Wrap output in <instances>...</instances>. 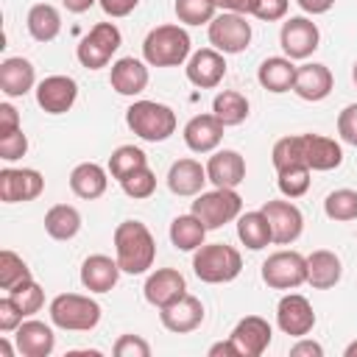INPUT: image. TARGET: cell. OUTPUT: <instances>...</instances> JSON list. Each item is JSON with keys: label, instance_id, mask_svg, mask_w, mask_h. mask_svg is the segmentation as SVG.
<instances>
[{"label": "cell", "instance_id": "1", "mask_svg": "<svg viewBox=\"0 0 357 357\" xmlns=\"http://www.w3.org/2000/svg\"><path fill=\"white\" fill-rule=\"evenodd\" d=\"M114 259L123 273H145L156 259V240L142 220H123L114 229Z\"/></svg>", "mask_w": 357, "mask_h": 357}, {"label": "cell", "instance_id": "2", "mask_svg": "<svg viewBox=\"0 0 357 357\" xmlns=\"http://www.w3.org/2000/svg\"><path fill=\"white\" fill-rule=\"evenodd\" d=\"M192 56V42L190 33L181 25L165 22L148 31L142 42V59L151 67H178Z\"/></svg>", "mask_w": 357, "mask_h": 357}, {"label": "cell", "instance_id": "3", "mask_svg": "<svg viewBox=\"0 0 357 357\" xmlns=\"http://www.w3.org/2000/svg\"><path fill=\"white\" fill-rule=\"evenodd\" d=\"M126 126L145 142H165L176 134V112L159 100H134L126 109Z\"/></svg>", "mask_w": 357, "mask_h": 357}, {"label": "cell", "instance_id": "4", "mask_svg": "<svg viewBox=\"0 0 357 357\" xmlns=\"http://www.w3.org/2000/svg\"><path fill=\"white\" fill-rule=\"evenodd\" d=\"M243 271V257L226 243H204L192 251V273L206 284H226Z\"/></svg>", "mask_w": 357, "mask_h": 357}, {"label": "cell", "instance_id": "5", "mask_svg": "<svg viewBox=\"0 0 357 357\" xmlns=\"http://www.w3.org/2000/svg\"><path fill=\"white\" fill-rule=\"evenodd\" d=\"M50 324L64 332H89L100 324V304L81 293H59L50 307Z\"/></svg>", "mask_w": 357, "mask_h": 357}, {"label": "cell", "instance_id": "6", "mask_svg": "<svg viewBox=\"0 0 357 357\" xmlns=\"http://www.w3.org/2000/svg\"><path fill=\"white\" fill-rule=\"evenodd\" d=\"M206 229H220L243 215V198L237 190L229 187H215L209 192H198L190 209Z\"/></svg>", "mask_w": 357, "mask_h": 357}, {"label": "cell", "instance_id": "7", "mask_svg": "<svg viewBox=\"0 0 357 357\" xmlns=\"http://www.w3.org/2000/svg\"><path fill=\"white\" fill-rule=\"evenodd\" d=\"M123 45V33L114 22H98L89 28V33L78 42L75 56L81 61V67L86 70H100L112 61V56L117 53V47Z\"/></svg>", "mask_w": 357, "mask_h": 357}, {"label": "cell", "instance_id": "8", "mask_svg": "<svg viewBox=\"0 0 357 357\" xmlns=\"http://www.w3.org/2000/svg\"><path fill=\"white\" fill-rule=\"evenodd\" d=\"M209 45L223 56L243 53L251 45V22L245 20V14H234V11L215 14V20L209 22Z\"/></svg>", "mask_w": 357, "mask_h": 357}, {"label": "cell", "instance_id": "9", "mask_svg": "<svg viewBox=\"0 0 357 357\" xmlns=\"http://www.w3.org/2000/svg\"><path fill=\"white\" fill-rule=\"evenodd\" d=\"M262 282L273 290H296L307 282V257L298 251H273L262 262Z\"/></svg>", "mask_w": 357, "mask_h": 357}, {"label": "cell", "instance_id": "10", "mask_svg": "<svg viewBox=\"0 0 357 357\" xmlns=\"http://www.w3.org/2000/svg\"><path fill=\"white\" fill-rule=\"evenodd\" d=\"M279 45L287 59L301 61L310 59L321 45V31L310 17H287L279 31Z\"/></svg>", "mask_w": 357, "mask_h": 357}, {"label": "cell", "instance_id": "11", "mask_svg": "<svg viewBox=\"0 0 357 357\" xmlns=\"http://www.w3.org/2000/svg\"><path fill=\"white\" fill-rule=\"evenodd\" d=\"M45 190V176L33 167H3L0 170V201L25 204L39 198Z\"/></svg>", "mask_w": 357, "mask_h": 357}, {"label": "cell", "instance_id": "12", "mask_svg": "<svg viewBox=\"0 0 357 357\" xmlns=\"http://www.w3.org/2000/svg\"><path fill=\"white\" fill-rule=\"evenodd\" d=\"M276 326L290 337H304L315 326L312 304L301 293H287L276 304Z\"/></svg>", "mask_w": 357, "mask_h": 357}, {"label": "cell", "instance_id": "13", "mask_svg": "<svg viewBox=\"0 0 357 357\" xmlns=\"http://www.w3.org/2000/svg\"><path fill=\"white\" fill-rule=\"evenodd\" d=\"M271 231H273V243L276 245H290L301 237L304 231V215L293 201H268L262 206Z\"/></svg>", "mask_w": 357, "mask_h": 357}, {"label": "cell", "instance_id": "14", "mask_svg": "<svg viewBox=\"0 0 357 357\" xmlns=\"http://www.w3.org/2000/svg\"><path fill=\"white\" fill-rule=\"evenodd\" d=\"M187 81L198 89H215L226 78V56L215 47H201L187 59Z\"/></svg>", "mask_w": 357, "mask_h": 357}, {"label": "cell", "instance_id": "15", "mask_svg": "<svg viewBox=\"0 0 357 357\" xmlns=\"http://www.w3.org/2000/svg\"><path fill=\"white\" fill-rule=\"evenodd\" d=\"M78 98V84L70 75H47L36 84V103L47 114H64Z\"/></svg>", "mask_w": 357, "mask_h": 357}, {"label": "cell", "instance_id": "16", "mask_svg": "<svg viewBox=\"0 0 357 357\" xmlns=\"http://www.w3.org/2000/svg\"><path fill=\"white\" fill-rule=\"evenodd\" d=\"M229 337L237 346V354L240 357H259L271 346L273 329H271V324L262 315H245V318H240L234 324V329H231Z\"/></svg>", "mask_w": 357, "mask_h": 357}, {"label": "cell", "instance_id": "17", "mask_svg": "<svg viewBox=\"0 0 357 357\" xmlns=\"http://www.w3.org/2000/svg\"><path fill=\"white\" fill-rule=\"evenodd\" d=\"M159 321L173 335L195 332L204 324V304H201V298L184 293L178 301H173V304H167V307L159 310Z\"/></svg>", "mask_w": 357, "mask_h": 357}, {"label": "cell", "instance_id": "18", "mask_svg": "<svg viewBox=\"0 0 357 357\" xmlns=\"http://www.w3.org/2000/svg\"><path fill=\"white\" fill-rule=\"evenodd\" d=\"M301 153H304V165L318 173H326L343 165L340 142L324 134H301Z\"/></svg>", "mask_w": 357, "mask_h": 357}, {"label": "cell", "instance_id": "19", "mask_svg": "<svg viewBox=\"0 0 357 357\" xmlns=\"http://www.w3.org/2000/svg\"><path fill=\"white\" fill-rule=\"evenodd\" d=\"M145 301L153 304V307H167L173 301H178L184 293H187V282L184 276L176 271V268H156L148 279H145Z\"/></svg>", "mask_w": 357, "mask_h": 357}, {"label": "cell", "instance_id": "20", "mask_svg": "<svg viewBox=\"0 0 357 357\" xmlns=\"http://www.w3.org/2000/svg\"><path fill=\"white\" fill-rule=\"evenodd\" d=\"M335 86V78H332V70L326 64H318V61H307L296 70V81H293V92L301 98V100H310V103H318L324 98H329Z\"/></svg>", "mask_w": 357, "mask_h": 357}, {"label": "cell", "instance_id": "21", "mask_svg": "<svg viewBox=\"0 0 357 357\" xmlns=\"http://www.w3.org/2000/svg\"><path fill=\"white\" fill-rule=\"evenodd\" d=\"M223 123L209 112V114H195L187 120L184 126V145L192 153H212L218 151L220 139H223Z\"/></svg>", "mask_w": 357, "mask_h": 357}, {"label": "cell", "instance_id": "22", "mask_svg": "<svg viewBox=\"0 0 357 357\" xmlns=\"http://www.w3.org/2000/svg\"><path fill=\"white\" fill-rule=\"evenodd\" d=\"M206 178L215 187H229L237 190V184L245 181V159L240 151L223 148V151H212L209 162H206Z\"/></svg>", "mask_w": 357, "mask_h": 357}, {"label": "cell", "instance_id": "23", "mask_svg": "<svg viewBox=\"0 0 357 357\" xmlns=\"http://www.w3.org/2000/svg\"><path fill=\"white\" fill-rule=\"evenodd\" d=\"M148 61H139L134 56H123L112 64V73H109V84L117 95H126V98H134L139 92H145L148 86Z\"/></svg>", "mask_w": 357, "mask_h": 357}, {"label": "cell", "instance_id": "24", "mask_svg": "<svg viewBox=\"0 0 357 357\" xmlns=\"http://www.w3.org/2000/svg\"><path fill=\"white\" fill-rule=\"evenodd\" d=\"M14 340H17V351L22 357H47L56 349V335L50 329V324L28 318L14 329Z\"/></svg>", "mask_w": 357, "mask_h": 357}, {"label": "cell", "instance_id": "25", "mask_svg": "<svg viewBox=\"0 0 357 357\" xmlns=\"http://www.w3.org/2000/svg\"><path fill=\"white\" fill-rule=\"evenodd\" d=\"M206 165H201L198 159H176L167 170V190L173 195H198L204 192V184H206Z\"/></svg>", "mask_w": 357, "mask_h": 357}, {"label": "cell", "instance_id": "26", "mask_svg": "<svg viewBox=\"0 0 357 357\" xmlns=\"http://www.w3.org/2000/svg\"><path fill=\"white\" fill-rule=\"evenodd\" d=\"M120 273L123 271H120L117 259H112L106 254H89L81 262V284L89 293H109L117 284Z\"/></svg>", "mask_w": 357, "mask_h": 357}, {"label": "cell", "instance_id": "27", "mask_svg": "<svg viewBox=\"0 0 357 357\" xmlns=\"http://www.w3.org/2000/svg\"><path fill=\"white\" fill-rule=\"evenodd\" d=\"M36 84V67L22 56H8L0 64V89L6 98H22Z\"/></svg>", "mask_w": 357, "mask_h": 357}, {"label": "cell", "instance_id": "28", "mask_svg": "<svg viewBox=\"0 0 357 357\" xmlns=\"http://www.w3.org/2000/svg\"><path fill=\"white\" fill-rule=\"evenodd\" d=\"M343 276V262L335 251L318 248L307 257V284L315 290H329L340 282Z\"/></svg>", "mask_w": 357, "mask_h": 357}, {"label": "cell", "instance_id": "29", "mask_svg": "<svg viewBox=\"0 0 357 357\" xmlns=\"http://www.w3.org/2000/svg\"><path fill=\"white\" fill-rule=\"evenodd\" d=\"M296 64L293 59L287 56H268L259 70H257V81L262 89L273 92V95H282V92H290L293 89V81H296Z\"/></svg>", "mask_w": 357, "mask_h": 357}, {"label": "cell", "instance_id": "30", "mask_svg": "<svg viewBox=\"0 0 357 357\" xmlns=\"http://www.w3.org/2000/svg\"><path fill=\"white\" fill-rule=\"evenodd\" d=\"M106 187H109V173L98 162H81L70 173V190L84 201L100 198L106 192Z\"/></svg>", "mask_w": 357, "mask_h": 357}, {"label": "cell", "instance_id": "31", "mask_svg": "<svg viewBox=\"0 0 357 357\" xmlns=\"http://www.w3.org/2000/svg\"><path fill=\"white\" fill-rule=\"evenodd\" d=\"M25 25H28V33L36 42H53L61 33V14L50 3H36V6L28 8Z\"/></svg>", "mask_w": 357, "mask_h": 357}, {"label": "cell", "instance_id": "32", "mask_svg": "<svg viewBox=\"0 0 357 357\" xmlns=\"http://www.w3.org/2000/svg\"><path fill=\"white\" fill-rule=\"evenodd\" d=\"M237 237L251 251H262L268 243H273V231H271V223H268L265 212L254 209V212L240 215L237 218Z\"/></svg>", "mask_w": 357, "mask_h": 357}, {"label": "cell", "instance_id": "33", "mask_svg": "<svg viewBox=\"0 0 357 357\" xmlns=\"http://www.w3.org/2000/svg\"><path fill=\"white\" fill-rule=\"evenodd\" d=\"M45 231L53 240H73L81 231V212L70 204H56L45 212Z\"/></svg>", "mask_w": 357, "mask_h": 357}, {"label": "cell", "instance_id": "34", "mask_svg": "<svg viewBox=\"0 0 357 357\" xmlns=\"http://www.w3.org/2000/svg\"><path fill=\"white\" fill-rule=\"evenodd\" d=\"M206 231H209V229H206L192 212H187V215L173 218V223H170V243H173L178 251H195V248L204 245Z\"/></svg>", "mask_w": 357, "mask_h": 357}, {"label": "cell", "instance_id": "35", "mask_svg": "<svg viewBox=\"0 0 357 357\" xmlns=\"http://www.w3.org/2000/svg\"><path fill=\"white\" fill-rule=\"evenodd\" d=\"M212 114L229 128V126H240L248 117V98L237 89H223L215 95L212 100Z\"/></svg>", "mask_w": 357, "mask_h": 357}, {"label": "cell", "instance_id": "36", "mask_svg": "<svg viewBox=\"0 0 357 357\" xmlns=\"http://www.w3.org/2000/svg\"><path fill=\"white\" fill-rule=\"evenodd\" d=\"M145 165H148V156H145V151L137 148V145H120V148H114L112 156H109V173H112V178H117V181H123L128 173H134V170H139V167H145Z\"/></svg>", "mask_w": 357, "mask_h": 357}, {"label": "cell", "instance_id": "37", "mask_svg": "<svg viewBox=\"0 0 357 357\" xmlns=\"http://www.w3.org/2000/svg\"><path fill=\"white\" fill-rule=\"evenodd\" d=\"M324 212L329 220H337V223L354 220L357 218V190H349V187L332 190L324 198Z\"/></svg>", "mask_w": 357, "mask_h": 357}, {"label": "cell", "instance_id": "38", "mask_svg": "<svg viewBox=\"0 0 357 357\" xmlns=\"http://www.w3.org/2000/svg\"><path fill=\"white\" fill-rule=\"evenodd\" d=\"M173 11L184 25H209L218 14L215 0H176Z\"/></svg>", "mask_w": 357, "mask_h": 357}, {"label": "cell", "instance_id": "39", "mask_svg": "<svg viewBox=\"0 0 357 357\" xmlns=\"http://www.w3.org/2000/svg\"><path fill=\"white\" fill-rule=\"evenodd\" d=\"M25 279H33L31 268L25 265V259L20 254H14L11 248H3L0 251V287L11 290L14 284H20Z\"/></svg>", "mask_w": 357, "mask_h": 357}, {"label": "cell", "instance_id": "40", "mask_svg": "<svg viewBox=\"0 0 357 357\" xmlns=\"http://www.w3.org/2000/svg\"><path fill=\"white\" fill-rule=\"evenodd\" d=\"M271 162L279 170L284 167H293V165H304V153H301V134H290V137H282L273 142V151H271Z\"/></svg>", "mask_w": 357, "mask_h": 357}, {"label": "cell", "instance_id": "41", "mask_svg": "<svg viewBox=\"0 0 357 357\" xmlns=\"http://www.w3.org/2000/svg\"><path fill=\"white\" fill-rule=\"evenodd\" d=\"M310 167L307 165H293V167H284L279 170L276 176V184H279V192L284 198H301L307 190H310Z\"/></svg>", "mask_w": 357, "mask_h": 357}, {"label": "cell", "instance_id": "42", "mask_svg": "<svg viewBox=\"0 0 357 357\" xmlns=\"http://www.w3.org/2000/svg\"><path fill=\"white\" fill-rule=\"evenodd\" d=\"M6 293L20 304V310L25 312V318H31L33 312H39L42 304H45V290L36 284V279H25V282L14 284V287L6 290Z\"/></svg>", "mask_w": 357, "mask_h": 357}, {"label": "cell", "instance_id": "43", "mask_svg": "<svg viewBox=\"0 0 357 357\" xmlns=\"http://www.w3.org/2000/svg\"><path fill=\"white\" fill-rule=\"evenodd\" d=\"M120 187H123V192H126L128 198H134V201L151 198V195H153V190H156V173L145 165V167H139V170L128 173V176L120 181Z\"/></svg>", "mask_w": 357, "mask_h": 357}, {"label": "cell", "instance_id": "44", "mask_svg": "<svg viewBox=\"0 0 357 357\" xmlns=\"http://www.w3.org/2000/svg\"><path fill=\"white\" fill-rule=\"evenodd\" d=\"M287 8H290V0H251L248 14L262 22H276L287 17Z\"/></svg>", "mask_w": 357, "mask_h": 357}, {"label": "cell", "instance_id": "45", "mask_svg": "<svg viewBox=\"0 0 357 357\" xmlns=\"http://www.w3.org/2000/svg\"><path fill=\"white\" fill-rule=\"evenodd\" d=\"M114 357H151V343L139 335H120L112 346Z\"/></svg>", "mask_w": 357, "mask_h": 357}, {"label": "cell", "instance_id": "46", "mask_svg": "<svg viewBox=\"0 0 357 357\" xmlns=\"http://www.w3.org/2000/svg\"><path fill=\"white\" fill-rule=\"evenodd\" d=\"M25 151H28V137H25L22 128L0 137V159L3 162H17V159L25 156Z\"/></svg>", "mask_w": 357, "mask_h": 357}, {"label": "cell", "instance_id": "47", "mask_svg": "<svg viewBox=\"0 0 357 357\" xmlns=\"http://www.w3.org/2000/svg\"><path fill=\"white\" fill-rule=\"evenodd\" d=\"M22 321H25V312H22L20 304L6 293V296L0 298V332H14Z\"/></svg>", "mask_w": 357, "mask_h": 357}, {"label": "cell", "instance_id": "48", "mask_svg": "<svg viewBox=\"0 0 357 357\" xmlns=\"http://www.w3.org/2000/svg\"><path fill=\"white\" fill-rule=\"evenodd\" d=\"M337 134L343 142L357 148V103H349L340 114H337Z\"/></svg>", "mask_w": 357, "mask_h": 357}, {"label": "cell", "instance_id": "49", "mask_svg": "<svg viewBox=\"0 0 357 357\" xmlns=\"http://www.w3.org/2000/svg\"><path fill=\"white\" fill-rule=\"evenodd\" d=\"M98 6L103 8L106 17L120 20V17H128V14L139 6V0H98Z\"/></svg>", "mask_w": 357, "mask_h": 357}, {"label": "cell", "instance_id": "50", "mask_svg": "<svg viewBox=\"0 0 357 357\" xmlns=\"http://www.w3.org/2000/svg\"><path fill=\"white\" fill-rule=\"evenodd\" d=\"M17 128H22V126H20V112H17L11 103H0V137L11 134V131H17Z\"/></svg>", "mask_w": 357, "mask_h": 357}, {"label": "cell", "instance_id": "51", "mask_svg": "<svg viewBox=\"0 0 357 357\" xmlns=\"http://www.w3.org/2000/svg\"><path fill=\"white\" fill-rule=\"evenodd\" d=\"M290 354L293 357H324V346L315 340H307V335H304L290 346Z\"/></svg>", "mask_w": 357, "mask_h": 357}, {"label": "cell", "instance_id": "52", "mask_svg": "<svg viewBox=\"0 0 357 357\" xmlns=\"http://www.w3.org/2000/svg\"><path fill=\"white\" fill-rule=\"evenodd\" d=\"M298 3V8L304 11V14H326L332 6H335V0H296Z\"/></svg>", "mask_w": 357, "mask_h": 357}, {"label": "cell", "instance_id": "53", "mask_svg": "<svg viewBox=\"0 0 357 357\" xmlns=\"http://www.w3.org/2000/svg\"><path fill=\"white\" fill-rule=\"evenodd\" d=\"M209 357H240V354H237V346H234L231 337H229V340L212 343V346H209Z\"/></svg>", "mask_w": 357, "mask_h": 357}, {"label": "cell", "instance_id": "54", "mask_svg": "<svg viewBox=\"0 0 357 357\" xmlns=\"http://www.w3.org/2000/svg\"><path fill=\"white\" fill-rule=\"evenodd\" d=\"M215 6L220 11H234V14H248L251 0H215Z\"/></svg>", "mask_w": 357, "mask_h": 357}, {"label": "cell", "instance_id": "55", "mask_svg": "<svg viewBox=\"0 0 357 357\" xmlns=\"http://www.w3.org/2000/svg\"><path fill=\"white\" fill-rule=\"evenodd\" d=\"M64 3V8L70 11V14H84V11H89L98 0H61Z\"/></svg>", "mask_w": 357, "mask_h": 357}, {"label": "cell", "instance_id": "56", "mask_svg": "<svg viewBox=\"0 0 357 357\" xmlns=\"http://www.w3.org/2000/svg\"><path fill=\"white\" fill-rule=\"evenodd\" d=\"M0 354H3V357H14V349H11L8 337H0Z\"/></svg>", "mask_w": 357, "mask_h": 357}, {"label": "cell", "instance_id": "57", "mask_svg": "<svg viewBox=\"0 0 357 357\" xmlns=\"http://www.w3.org/2000/svg\"><path fill=\"white\" fill-rule=\"evenodd\" d=\"M343 357H357V340H354V343H349V346L343 349Z\"/></svg>", "mask_w": 357, "mask_h": 357}, {"label": "cell", "instance_id": "58", "mask_svg": "<svg viewBox=\"0 0 357 357\" xmlns=\"http://www.w3.org/2000/svg\"><path fill=\"white\" fill-rule=\"evenodd\" d=\"M351 78H354V84H357V61H354V67H351Z\"/></svg>", "mask_w": 357, "mask_h": 357}]
</instances>
